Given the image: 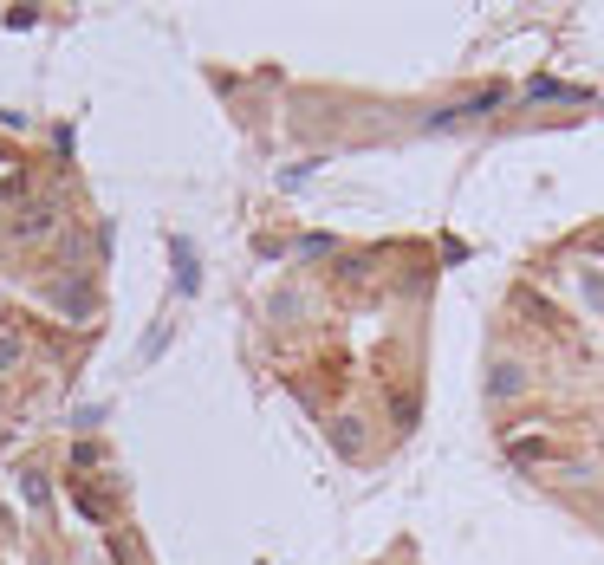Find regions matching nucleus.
I'll list each match as a JSON object with an SVG mask.
<instances>
[{"instance_id": "2", "label": "nucleus", "mask_w": 604, "mask_h": 565, "mask_svg": "<svg viewBox=\"0 0 604 565\" xmlns=\"http://www.w3.org/2000/svg\"><path fill=\"white\" fill-rule=\"evenodd\" d=\"M539 455H546V442H539V435H520V442H513V462H539Z\"/></svg>"}, {"instance_id": "1", "label": "nucleus", "mask_w": 604, "mask_h": 565, "mask_svg": "<svg viewBox=\"0 0 604 565\" xmlns=\"http://www.w3.org/2000/svg\"><path fill=\"white\" fill-rule=\"evenodd\" d=\"M488 390H494V396H513V390H520V364H501V370L488 377Z\"/></svg>"}]
</instances>
